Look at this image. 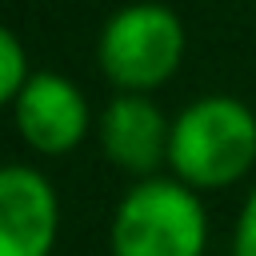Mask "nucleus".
<instances>
[{
	"instance_id": "obj_4",
	"label": "nucleus",
	"mask_w": 256,
	"mask_h": 256,
	"mask_svg": "<svg viewBox=\"0 0 256 256\" xmlns=\"http://www.w3.org/2000/svg\"><path fill=\"white\" fill-rule=\"evenodd\" d=\"M12 120L20 140L40 156L72 152L92 128L88 96L60 72H32L24 92L12 104Z\"/></svg>"
},
{
	"instance_id": "obj_1",
	"label": "nucleus",
	"mask_w": 256,
	"mask_h": 256,
	"mask_svg": "<svg viewBox=\"0 0 256 256\" xmlns=\"http://www.w3.org/2000/svg\"><path fill=\"white\" fill-rule=\"evenodd\" d=\"M256 164V112L240 96H200L172 120L168 168L192 192L228 188Z\"/></svg>"
},
{
	"instance_id": "obj_7",
	"label": "nucleus",
	"mask_w": 256,
	"mask_h": 256,
	"mask_svg": "<svg viewBox=\"0 0 256 256\" xmlns=\"http://www.w3.org/2000/svg\"><path fill=\"white\" fill-rule=\"evenodd\" d=\"M28 76H32V68H28V52H24L20 36L8 24H0V108L16 104V96L24 92Z\"/></svg>"
},
{
	"instance_id": "obj_2",
	"label": "nucleus",
	"mask_w": 256,
	"mask_h": 256,
	"mask_svg": "<svg viewBox=\"0 0 256 256\" xmlns=\"http://www.w3.org/2000/svg\"><path fill=\"white\" fill-rule=\"evenodd\" d=\"M208 212L200 192L176 176H148L132 184L108 224L112 256H204Z\"/></svg>"
},
{
	"instance_id": "obj_3",
	"label": "nucleus",
	"mask_w": 256,
	"mask_h": 256,
	"mask_svg": "<svg viewBox=\"0 0 256 256\" xmlns=\"http://www.w3.org/2000/svg\"><path fill=\"white\" fill-rule=\"evenodd\" d=\"M184 48H188V32L180 16L168 4L136 0L108 16L96 40V60L116 92L148 96L152 88L176 76Z\"/></svg>"
},
{
	"instance_id": "obj_5",
	"label": "nucleus",
	"mask_w": 256,
	"mask_h": 256,
	"mask_svg": "<svg viewBox=\"0 0 256 256\" xmlns=\"http://www.w3.org/2000/svg\"><path fill=\"white\" fill-rule=\"evenodd\" d=\"M60 236V196L28 164H0V256H52Z\"/></svg>"
},
{
	"instance_id": "obj_8",
	"label": "nucleus",
	"mask_w": 256,
	"mask_h": 256,
	"mask_svg": "<svg viewBox=\"0 0 256 256\" xmlns=\"http://www.w3.org/2000/svg\"><path fill=\"white\" fill-rule=\"evenodd\" d=\"M232 256H256V188L240 204V216L232 228Z\"/></svg>"
},
{
	"instance_id": "obj_6",
	"label": "nucleus",
	"mask_w": 256,
	"mask_h": 256,
	"mask_svg": "<svg viewBox=\"0 0 256 256\" xmlns=\"http://www.w3.org/2000/svg\"><path fill=\"white\" fill-rule=\"evenodd\" d=\"M96 136L104 156L140 180L156 176L160 164H168V140H172V120L160 112L152 96H132L120 92L104 104L96 120Z\"/></svg>"
}]
</instances>
